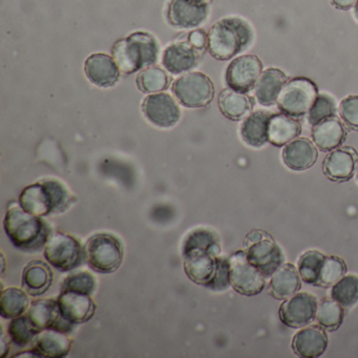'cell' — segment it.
Here are the masks:
<instances>
[{
    "label": "cell",
    "instance_id": "obj_27",
    "mask_svg": "<svg viewBox=\"0 0 358 358\" xmlns=\"http://www.w3.org/2000/svg\"><path fill=\"white\" fill-rule=\"evenodd\" d=\"M301 133V124L296 118L284 113L271 115L268 129V139L272 145L285 146L299 138Z\"/></svg>",
    "mask_w": 358,
    "mask_h": 358
},
{
    "label": "cell",
    "instance_id": "obj_11",
    "mask_svg": "<svg viewBox=\"0 0 358 358\" xmlns=\"http://www.w3.org/2000/svg\"><path fill=\"white\" fill-rule=\"evenodd\" d=\"M230 284L232 288L246 296L257 295L266 286V278L247 259L245 251H236L229 257Z\"/></svg>",
    "mask_w": 358,
    "mask_h": 358
},
{
    "label": "cell",
    "instance_id": "obj_35",
    "mask_svg": "<svg viewBox=\"0 0 358 358\" xmlns=\"http://www.w3.org/2000/svg\"><path fill=\"white\" fill-rule=\"evenodd\" d=\"M169 85V76L158 66L145 69L137 77L138 87L143 93H158L166 90Z\"/></svg>",
    "mask_w": 358,
    "mask_h": 358
},
{
    "label": "cell",
    "instance_id": "obj_43",
    "mask_svg": "<svg viewBox=\"0 0 358 358\" xmlns=\"http://www.w3.org/2000/svg\"><path fill=\"white\" fill-rule=\"evenodd\" d=\"M358 0H330L331 5L334 6L336 9L347 11L355 7Z\"/></svg>",
    "mask_w": 358,
    "mask_h": 358
},
{
    "label": "cell",
    "instance_id": "obj_21",
    "mask_svg": "<svg viewBox=\"0 0 358 358\" xmlns=\"http://www.w3.org/2000/svg\"><path fill=\"white\" fill-rule=\"evenodd\" d=\"M328 347V336L320 326H306L294 335L292 349L303 358L320 357Z\"/></svg>",
    "mask_w": 358,
    "mask_h": 358
},
{
    "label": "cell",
    "instance_id": "obj_4",
    "mask_svg": "<svg viewBox=\"0 0 358 358\" xmlns=\"http://www.w3.org/2000/svg\"><path fill=\"white\" fill-rule=\"evenodd\" d=\"M73 201L74 198L64 184L58 180L47 179L24 188L18 202L27 213L47 217L68 210Z\"/></svg>",
    "mask_w": 358,
    "mask_h": 358
},
{
    "label": "cell",
    "instance_id": "obj_28",
    "mask_svg": "<svg viewBox=\"0 0 358 358\" xmlns=\"http://www.w3.org/2000/svg\"><path fill=\"white\" fill-rule=\"evenodd\" d=\"M255 101L245 93L226 89L219 96V108L222 114L230 120L238 121L252 113Z\"/></svg>",
    "mask_w": 358,
    "mask_h": 358
},
{
    "label": "cell",
    "instance_id": "obj_40",
    "mask_svg": "<svg viewBox=\"0 0 358 358\" xmlns=\"http://www.w3.org/2000/svg\"><path fill=\"white\" fill-rule=\"evenodd\" d=\"M339 114L350 129L358 131V95H350L343 98L339 103Z\"/></svg>",
    "mask_w": 358,
    "mask_h": 358
},
{
    "label": "cell",
    "instance_id": "obj_1",
    "mask_svg": "<svg viewBox=\"0 0 358 358\" xmlns=\"http://www.w3.org/2000/svg\"><path fill=\"white\" fill-rule=\"evenodd\" d=\"M220 253L219 241L210 230L199 228L190 232L182 248L184 270L188 278L207 288L217 271Z\"/></svg>",
    "mask_w": 358,
    "mask_h": 358
},
{
    "label": "cell",
    "instance_id": "obj_26",
    "mask_svg": "<svg viewBox=\"0 0 358 358\" xmlns=\"http://www.w3.org/2000/svg\"><path fill=\"white\" fill-rule=\"evenodd\" d=\"M271 114L257 110L251 113L243 121L241 125V137L247 145L251 148H259L269 142L268 129H269Z\"/></svg>",
    "mask_w": 358,
    "mask_h": 358
},
{
    "label": "cell",
    "instance_id": "obj_15",
    "mask_svg": "<svg viewBox=\"0 0 358 358\" xmlns=\"http://www.w3.org/2000/svg\"><path fill=\"white\" fill-rule=\"evenodd\" d=\"M142 110L150 122L163 129L177 124L181 117L177 102L165 93L148 95L142 104Z\"/></svg>",
    "mask_w": 358,
    "mask_h": 358
},
{
    "label": "cell",
    "instance_id": "obj_33",
    "mask_svg": "<svg viewBox=\"0 0 358 358\" xmlns=\"http://www.w3.org/2000/svg\"><path fill=\"white\" fill-rule=\"evenodd\" d=\"M331 297L343 308H351L358 303V276L343 275L333 285Z\"/></svg>",
    "mask_w": 358,
    "mask_h": 358
},
{
    "label": "cell",
    "instance_id": "obj_29",
    "mask_svg": "<svg viewBox=\"0 0 358 358\" xmlns=\"http://www.w3.org/2000/svg\"><path fill=\"white\" fill-rule=\"evenodd\" d=\"M301 278L299 269L292 264L280 266L271 276L270 291L278 299H286L299 292Z\"/></svg>",
    "mask_w": 358,
    "mask_h": 358
},
{
    "label": "cell",
    "instance_id": "obj_42",
    "mask_svg": "<svg viewBox=\"0 0 358 358\" xmlns=\"http://www.w3.org/2000/svg\"><path fill=\"white\" fill-rule=\"evenodd\" d=\"M189 43L194 49L203 50L207 45V35L203 31L196 30L190 33Z\"/></svg>",
    "mask_w": 358,
    "mask_h": 358
},
{
    "label": "cell",
    "instance_id": "obj_41",
    "mask_svg": "<svg viewBox=\"0 0 358 358\" xmlns=\"http://www.w3.org/2000/svg\"><path fill=\"white\" fill-rule=\"evenodd\" d=\"M230 286L231 284H230L229 257L227 259V257H219L217 271L207 288L213 291H225Z\"/></svg>",
    "mask_w": 358,
    "mask_h": 358
},
{
    "label": "cell",
    "instance_id": "obj_19",
    "mask_svg": "<svg viewBox=\"0 0 358 358\" xmlns=\"http://www.w3.org/2000/svg\"><path fill=\"white\" fill-rule=\"evenodd\" d=\"M87 79L99 87H112L120 78V69L114 58L106 54H93L85 66Z\"/></svg>",
    "mask_w": 358,
    "mask_h": 358
},
{
    "label": "cell",
    "instance_id": "obj_8",
    "mask_svg": "<svg viewBox=\"0 0 358 358\" xmlns=\"http://www.w3.org/2000/svg\"><path fill=\"white\" fill-rule=\"evenodd\" d=\"M244 251L248 261L265 278L272 276L284 262L282 249L269 234L261 230H255L247 236Z\"/></svg>",
    "mask_w": 358,
    "mask_h": 358
},
{
    "label": "cell",
    "instance_id": "obj_37",
    "mask_svg": "<svg viewBox=\"0 0 358 358\" xmlns=\"http://www.w3.org/2000/svg\"><path fill=\"white\" fill-rule=\"evenodd\" d=\"M336 112L337 103L334 98L329 94H318L311 110L308 113V122L314 127L322 121L335 117Z\"/></svg>",
    "mask_w": 358,
    "mask_h": 358
},
{
    "label": "cell",
    "instance_id": "obj_14",
    "mask_svg": "<svg viewBox=\"0 0 358 358\" xmlns=\"http://www.w3.org/2000/svg\"><path fill=\"white\" fill-rule=\"evenodd\" d=\"M208 3L198 0H171L167 8V20L178 29L198 28L208 18Z\"/></svg>",
    "mask_w": 358,
    "mask_h": 358
},
{
    "label": "cell",
    "instance_id": "obj_24",
    "mask_svg": "<svg viewBox=\"0 0 358 358\" xmlns=\"http://www.w3.org/2000/svg\"><path fill=\"white\" fill-rule=\"evenodd\" d=\"M287 81L288 77L280 69L269 68L264 71L255 87L257 102L264 106L275 104Z\"/></svg>",
    "mask_w": 358,
    "mask_h": 358
},
{
    "label": "cell",
    "instance_id": "obj_38",
    "mask_svg": "<svg viewBox=\"0 0 358 358\" xmlns=\"http://www.w3.org/2000/svg\"><path fill=\"white\" fill-rule=\"evenodd\" d=\"M95 276L87 271L75 272L64 278L62 285V291L69 292L81 293V294L92 295L96 290Z\"/></svg>",
    "mask_w": 358,
    "mask_h": 358
},
{
    "label": "cell",
    "instance_id": "obj_30",
    "mask_svg": "<svg viewBox=\"0 0 358 358\" xmlns=\"http://www.w3.org/2000/svg\"><path fill=\"white\" fill-rule=\"evenodd\" d=\"M53 282V272L47 264L33 261L24 268L22 273V286L27 293L38 296L49 290Z\"/></svg>",
    "mask_w": 358,
    "mask_h": 358
},
{
    "label": "cell",
    "instance_id": "obj_22",
    "mask_svg": "<svg viewBox=\"0 0 358 358\" xmlns=\"http://www.w3.org/2000/svg\"><path fill=\"white\" fill-rule=\"evenodd\" d=\"M311 136L318 150L332 152L345 142L347 131L343 123L335 116L314 125Z\"/></svg>",
    "mask_w": 358,
    "mask_h": 358
},
{
    "label": "cell",
    "instance_id": "obj_16",
    "mask_svg": "<svg viewBox=\"0 0 358 358\" xmlns=\"http://www.w3.org/2000/svg\"><path fill=\"white\" fill-rule=\"evenodd\" d=\"M57 301L60 315L73 326L87 322L95 314L96 306L91 295L64 291L60 292Z\"/></svg>",
    "mask_w": 358,
    "mask_h": 358
},
{
    "label": "cell",
    "instance_id": "obj_44",
    "mask_svg": "<svg viewBox=\"0 0 358 358\" xmlns=\"http://www.w3.org/2000/svg\"><path fill=\"white\" fill-rule=\"evenodd\" d=\"M198 1H202V3H210L211 0H198Z\"/></svg>",
    "mask_w": 358,
    "mask_h": 358
},
{
    "label": "cell",
    "instance_id": "obj_31",
    "mask_svg": "<svg viewBox=\"0 0 358 358\" xmlns=\"http://www.w3.org/2000/svg\"><path fill=\"white\" fill-rule=\"evenodd\" d=\"M29 297L22 289L8 288L1 293L0 315L5 320H13L22 315L29 308Z\"/></svg>",
    "mask_w": 358,
    "mask_h": 358
},
{
    "label": "cell",
    "instance_id": "obj_9",
    "mask_svg": "<svg viewBox=\"0 0 358 358\" xmlns=\"http://www.w3.org/2000/svg\"><path fill=\"white\" fill-rule=\"evenodd\" d=\"M45 257L55 269L62 272L72 271L85 261V249L74 236L57 234L48 241Z\"/></svg>",
    "mask_w": 358,
    "mask_h": 358
},
{
    "label": "cell",
    "instance_id": "obj_10",
    "mask_svg": "<svg viewBox=\"0 0 358 358\" xmlns=\"http://www.w3.org/2000/svg\"><path fill=\"white\" fill-rule=\"evenodd\" d=\"M173 92L182 106L200 108L213 101L215 85L206 75L194 72L177 79L173 83Z\"/></svg>",
    "mask_w": 358,
    "mask_h": 358
},
{
    "label": "cell",
    "instance_id": "obj_18",
    "mask_svg": "<svg viewBox=\"0 0 358 358\" xmlns=\"http://www.w3.org/2000/svg\"><path fill=\"white\" fill-rule=\"evenodd\" d=\"M357 164V152L345 146L330 152L322 163V171L332 181L345 182L353 177Z\"/></svg>",
    "mask_w": 358,
    "mask_h": 358
},
{
    "label": "cell",
    "instance_id": "obj_23",
    "mask_svg": "<svg viewBox=\"0 0 358 358\" xmlns=\"http://www.w3.org/2000/svg\"><path fill=\"white\" fill-rule=\"evenodd\" d=\"M73 339L66 333L55 329H45L34 341V352L37 357L62 358L68 355Z\"/></svg>",
    "mask_w": 358,
    "mask_h": 358
},
{
    "label": "cell",
    "instance_id": "obj_2",
    "mask_svg": "<svg viewBox=\"0 0 358 358\" xmlns=\"http://www.w3.org/2000/svg\"><path fill=\"white\" fill-rule=\"evenodd\" d=\"M255 31L244 18L230 16L213 24L207 35V48L217 60H229L251 47Z\"/></svg>",
    "mask_w": 358,
    "mask_h": 358
},
{
    "label": "cell",
    "instance_id": "obj_5",
    "mask_svg": "<svg viewBox=\"0 0 358 358\" xmlns=\"http://www.w3.org/2000/svg\"><path fill=\"white\" fill-rule=\"evenodd\" d=\"M159 45L150 33L135 32L120 39L113 48V58L121 72L133 74L152 66L158 59Z\"/></svg>",
    "mask_w": 358,
    "mask_h": 358
},
{
    "label": "cell",
    "instance_id": "obj_13",
    "mask_svg": "<svg viewBox=\"0 0 358 358\" xmlns=\"http://www.w3.org/2000/svg\"><path fill=\"white\" fill-rule=\"evenodd\" d=\"M317 307V299L311 293H295L280 306V318L287 327L303 328L315 320Z\"/></svg>",
    "mask_w": 358,
    "mask_h": 358
},
{
    "label": "cell",
    "instance_id": "obj_25",
    "mask_svg": "<svg viewBox=\"0 0 358 358\" xmlns=\"http://www.w3.org/2000/svg\"><path fill=\"white\" fill-rule=\"evenodd\" d=\"M196 62L198 55L190 43H173L166 48L162 56L163 66L173 75L188 72L196 66Z\"/></svg>",
    "mask_w": 358,
    "mask_h": 358
},
{
    "label": "cell",
    "instance_id": "obj_12",
    "mask_svg": "<svg viewBox=\"0 0 358 358\" xmlns=\"http://www.w3.org/2000/svg\"><path fill=\"white\" fill-rule=\"evenodd\" d=\"M263 69V62L257 56H240L232 60L226 70V85L234 91L248 94L257 85Z\"/></svg>",
    "mask_w": 358,
    "mask_h": 358
},
{
    "label": "cell",
    "instance_id": "obj_34",
    "mask_svg": "<svg viewBox=\"0 0 358 358\" xmlns=\"http://www.w3.org/2000/svg\"><path fill=\"white\" fill-rule=\"evenodd\" d=\"M324 257L320 251L309 250L303 253L299 261V272L301 280L309 285L317 286Z\"/></svg>",
    "mask_w": 358,
    "mask_h": 358
},
{
    "label": "cell",
    "instance_id": "obj_39",
    "mask_svg": "<svg viewBox=\"0 0 358 358\" xmlns=\"http://www.w3.org/2000/svg\"><path fill=\"white\" fill-rule=\"evenodd\" d=\"M347 272L345 261L338 257H326L318 278V287L333 286Z\"/></svg>",
    "mask_w": 358,
    "mask_h": 358
},
{
    "label": "cell",
    "instance_id": "obj_6",
    "mask_svg": "<svg viewBox=\"0 0 358 358\" xmlns=\"http://www.w3.org/2000/svg\"><path fill=\"white\" fill-rule=\"evenodd\" d=\"M85 257L92 269L99 273H113L122 263V244L113 234H94L85 244Z\"/></svg>",
    "mask_w": 358,
    "mask_h": 358
},
{
    "label": "cell",
    "instance_id": "obj_36",
    "mask_svg": "<svg viewBox=\"0 0 358 358\" xmlns=\"http://www.w3.org/2000/svg\"><path fill=\"white\" fill-rule=\"evenodd\" d=\"M343 306L339 305L334 299H324L318 305L316 320L318 324L329 331H334L339 328L343 320Z\"/></svg>",
    "mask_w": 358,
    "mask_h": 358
},
{
    "label": "cell",
    "instance_id": "obj_3",
    "mask_svg": "<svg viewBox=\"0 0 358 358\" xmlns=\"http://www.w3.org/2000/svg\"><path fill=\"white\" fill-rule=\"evenodd\" d=\"M3 228L14 247L24 252L41 250L52 236L49 224L41 217L27 213L20 205L9 208Z\"/></svg>",
    "mask_w": 358,
    "mask_h": 358
},
{
    "label": "cell",
    "instance_id": "obj_32",
    "mask_svg": "<svg viewBox=\"0 0 358 358\" xmlns=\"http://www.w3.org/2000/svg\"><path fill=\"white\" fill-rule=\"evenodd\" d=\"M41 329L35 326L28 315H20L13 318L8 327V334L17 347H26L34 343Z\"/></svg>",
    "mask_w": 358,
    "mask_h": 358
},
{
    "label": "cell",
    "instance_id": "obj_45",
    "mask_svg": "<svg viewBox=\"0 0 358 358\" xmlns=\"http://www.w3.org/2000/svg\"><path fill=\"white\" fill-rule=\"evenodd\" d=\"M357 181H358V169H357Z\"/></svg>",
    "mask_w": 358,
    "mask_h": 358
},
{
    "label": "cell",
    "instance_id": "obj_7",
    "mask_svg": "<svg viewBox=\"0 0 358 358\" xmlns=\"http://www.w3.org/2000/svg\"><path fill=\"white\" fill-rule=\"evenodd\" d=\"M318 87L307 77H294L287 81L278 96V110L293 118L308 115L318 96Z\"/></svg>",
    "mask_w": 358,
    "mask_h": 358
},
{
    "label": "cell",
    "instance_id": "obj_20",
    "mask_svg": "<svg viewBox=\"0 0 358 358\" xmlns=\"http://www.w3.org/2000/svg\"><path fill=\"white\" fill-rule=\"evenodd\" d=\"M317 158V148L307 138H296L282 150V161L291 171H307L315 164Z\"/></svg>",
    "mask_w": 358,
    "mask_h": 358
},
{
    "label": "cell",
    "instance_id": "obj_17",
    "mask_svg": "<svg viewBox=\"0 0 358 358\" xmlns=\"http://www.w3.org/2000/svg\"><path fill=\"white\" fill-rule=\"evenodd\" d=\"M27 315L41 331L55 329L68 334L74 329L73 324L64 320L60 315L59 306L55 299H38L33 301Z\"/></svg>",
    "mask_w": 358,
    "mask_h": 358
}]
</instances>
